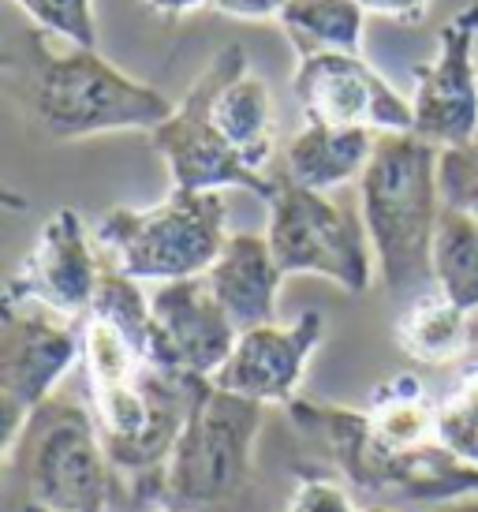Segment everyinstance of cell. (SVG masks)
<instances>
[{"mask_svg": "<svg viewBox=\"0 0 478 512\" xmlns=\"http://www.w3.org/2000/svg\"><path fill=\"white\" fill-rule=\"evenodd\" d=\"M142 4L154 15H165V19H183V15L210 8V0H142Z\"/></svg>", "mask_w": 478, "mask_h": 512, "instance_id": "obj_27", "label": "cell"}, {"mask_svg": "<svg viewBox=\"0 0 478 512\" xmlns=\"http://www.w3.org/2000/svg\"><path fill=\"white\" fill-rule=\"evenodd\" d=\"M161 333V370L187 378H213L239 341L236 322L217 303L206 277L165 281L150 296Z\"/></svg>", "mask_w": 478, "mask_h": 512, "instance_id": "obj_12", "label": "cell"}, {"mask_svg": "<svg viewBox=\"0 0 478 512\" xmlns=\"http://www.w3.org/2000/svg\"><path fill=\"white\" fill-rule=\"evenodd\" d=\"M266 408L202 382L180 438L161 468L157 501L183 512H225L254 483V441Z\"/></svg>", "mask_w": 478, "mask_h": 512, "instance_id": "obj_3", "label": "cell"}, {"mask_svg": "<svg viewBox=\"0 0 478 512\" xmlns=\"http://www.w3.org/2000/svg\"><path fill=\"white\" fill-rule=\"evenodd\" d=\"M0 90L53 143L150 131L176 109L157 86L120 72L98 49L53 45L34 23L0 38Z\"/></svg>", "mask_w": 478, "mask_h": 512, "instance_id": "obj_1", "label": "cell"}, {"mask_svg": "<svg viewBox=\"0 0 478 512\" xmlns=\"http://www.w3.org/2000/svg\"><path fill=\"white\" fill-rule=\"evenodd\" d=\"M325 337V314L303 311L292 322H269L239 333L232 356L210 382L254 404H292L307 378V363Z\"/></svg>", "mask_w": 478, "mask_h": 512, "instance_id": "obj_11", "label": "cell"}, {"mask_svg": "<svg viewBox=\"0 0 478 512\" xmlns=\"http://www.w3.org/2000/svg\"><path fill=\"white\" fill-rule=\"evenodd\" d=\"M273 180L266 240L284 277L314 273L355 296L374 285V247L363 214L333 195L299 187L284 172Z\"/></svg>", "mask_w": 478, "mask_h": 512, "instance_id": "obj_6", "label": "cell"}, {"mask_svg": "<svg viewBox=\"0 0 478 512\" xmlns=\"http://www.w3.org/2000/svg\"><path fill=\"white\" fill-rule=\"evenodd\" d=\"M30 412H34V408H30L27 400L0 378V460L8 453H15V441L23 438V427H27Z\"/></svg>", "mask_w": 478, "mask_h": 512, "instance_id": "obj_24", "label": "cell"}, {"mask_svg": "<svg viewBox=\"0 0 478 512\" xmlns=\"http://www.w3.org/2000/svg\"><path fill=\"white\" fill-rule=\"evenodd\" d=\"M437 191L445 210L478 221V139L437 150Z\"/></svg>", "mask_w": 478, "mask_h": 512, "instance_id": "obj_22", "label": "cell"}, {"mask_svg": "<svg viewBox=\"0 0 478 512\" xmlns=\"http://www.w3.org/2000/svg\"><path fill=\"white\" fill-rule=\"evenodd\" d=\"M30 23L45 34H53L64 45L98 49V19L94 0H15Z\"/></svg>", "mask_w": 478, "mask_h": 512, "instance_id": "obj_21", "label": "cell"}, {"mask_svg": "<svg viewBox=\"0 0 478 512\" xmlns=\"http://www.w3.org/2000/svg\"><path fill=\"white\" fill-rule=\"evenodd\" d=\"M434 288L478 314V221L445 206L434 236Z\"/></svg>", "mask_w": 478, "mask_h": 512, "instance_id": "obj_19", "label": "cell"}, {"mask_svg": "<svg viewBox=\"0 0 478 512\" xmlns=\"http://www.w3.org/2000/svg\"><path fill=\"white\" fill-rule=\"evenodd\" d=\"M437 441L478 468V359L467 363L456 385L437 400Z\"/></svg>", "mask_w": 478, "mask_h": 512, "instance_id": "obj_20", "label": "cell"}, {"mask_svg": "<svg viewBox=\"0 0 478 512\" xmlns=\"http://www.w3.org/2000/svg\"><path fill=\"white\" fill-rule=\"evenodd\" d=\"M202 277L213 288L217 303L228 311V318L236 322L239 333L277 322V296H281L284 273L269 251L266 236L232 232L221 255L213 258V266Z\"/></svg>", "mask_w": 478, "mask_h": 512, "instance_id": "obj_14", "label": "cell"}, {"mask_svg": "<svg viewBox=\"0 0 478 512\" xmlns=\"http://www.w3.org/2000/svg\"><path fill=\"white\" fill-rule=\"evenodd\" d=\"M23 512H53V509H42V505H30V501H27V505H23Z\"/></svg>", "mask_w": 478, "mask_h": 512, "instance_id": "obj_30", "label": "cell"}, {"mask_svg": "<svg viewBox=\"0 0 478 512\" xmlns=\"http://www.w3.org/2000/svg\"><path fill=\"white\" fill-rule=\"evenodd\" d=\"M374 131L366 128H322L307 124L284 146V176L299 187L333 195L337 187L359 180L374 154Z\"/></svg>", "mask_w": 478, "mask_h": 512, "instance_id": "obj_16", "label": "cell"}, {"mask_svg": "<svg viewBox=\"0 0 478 512\" xmlns=\"http://www.w3.org/2000/svg\"><path fill=\"white\" fill-rule=\"evenodd\" d=\"M277 23L288 34L296 57L318 49L359 53L366 12L359 8V0H284Z\"/></svg>", "mask_w": 478, "mask_h": 512, "instance_id": "obj_18", "label": "cell"}, {"mask_svg": "<svg viewBox=\"0 0 478 512\" xmlns=\"http://www.w3.org/2000/svg\"><path fill=\"white\" fill-rule=\"evenodd\" d=\"M30 202H27V195H19L15 187H8V184H0V210H8V214H23Z\"/></svg>", "mask_w": 478, "mask_h": 512, "instance_id": "obj_28", "label": "cell"}, {"mask_svg": "<svg viewBox=\"0 0 478 512\" xmlns=\"http://www.w3.org/2000/svg\"><path fill=\"white\" fill-rule=\"evenodd\" d=\"M359 512H393V509H381V505H370V509H359Z\"/></svg>", "mask_w": 478, "mask_h": 512, "instance_id": "obj_31", "label": "cell"}, {"mask_svg": "<svg viewBox=\"0 0 478 512\" xmlns=\"http://www.w3.org/2000/svg\"><path fill=\"white\" fill-rule=\"evenodd\" d=\"M101 251L75 206H60L38 232L27 258L0 288V307H45V311L86 322L98 296Z\"/></svg>", "mask_w": 478, "mask_h": 512, "instance_id": "obj_8", "label": "cell"}, {"mask_svg": "<svg viewBox=\"0 0 478 512\" xmlns=\"http://www.w3.org/2000/svg\"><path fill=\"white\" fill-rule=\"evenodd\" d=\"M478 341L475 314L456 307L437 288H426L422 296L408 299V307L396 322V344L400 352L426 367H449L464 359Z\"/></svg>", "mask_w": 478, "mask_h": 512, "instance_id": "obj_17", "label": "cell"}, {"mask_svg": "<svg viewBox=\"0 0 478 512\" xmlns=\"http://www.w3.org/2000/svg\"><path fill=\"white\" fill-rule=\"evenodd\" d=\"M15 468L30 505L53 512H113L120 471L98 438L94 415L79 400L53 393L30 412L15 441Z\"/></svg>", "mask_w": 478, "mask_h": 512, "instance_id": "obj_5", "label": "cell"}, {"mask_svg": "<svg viewBox=\"0 0 478 512\" xmlns=\"http://www.w3.org/2000/svg\"><path fill=\"white\" fill-rule=\"evenodd\" d=\"M239 64H247L243 45H225L217 57L206 64V72L187 86V94L176 101L154 131H150V146L165 157L176 191H251L266 202L273 195V176L269 172L247 169L236 157V150L221 139V131L213 124V94L236 72Z\"/></svg>", "mask_w": 478, "mask_h": 512, "instance_id": "obj_7", "label": "cell"}, {"mask_svg": "<svg viewBox=\"0 0 478 512\" xmlns=\"http://www.w3.org/2000/svg\"><path fill=\"white\" fill-rule=\"evenodd\" d=\"M284 512H359V509H355V498L344 479L299 471L296 490H292Z\"/></svg>", "mask_w": 478, "mask_h": 512, "instance_id": "obj_23", "label": "cell"}, {"mask_svg": "<svg viewBox=\"0 0 478 512\" xmlns=\"http://www.w3.org/2000/svg\"><path fill=\"white\" fill-rule=\"evenodd\" d=\"M359 8L374 19H389L400 27H419L434 8V0H359Z\"/></svg>", "mask_w": 478, "mask_h": 512, "instance_id": "obj_25", "label": "cell"}, {"mask_svg": "<svg viewBox=\"0 0 478 512\" xmlns=\"http://www.w3.org/2000/svg\"><path fill=\"white\" fill-rule=\"evenodd\" d=\"M478 0L456 8L437 30V53L415 64L411 131L430 146L478 139Z\"/></svg>", "mask_w": 478, "mask_h": 512, "instance_id": "obj_10", "label": "cell"}, {"mask_svg": "<svg viewBox=\"0 0 478 512\" xmlns=\"http://www.w3.org/2000/svg\"><path fill=\"white\" fill-rule=\"evenodd\" d=\"M101 255L131 281L202 277L221 255L228 232V202L221 191H176L146 210L113 206L94 228Z\"/></svg>", "mask_w": 478, "mask_h": 512, "instance_id": "obj_4", "label": "cell"}, {"mask_svg": "<svg viewBox=\"0 0 478 512\" xmlns=\"http://www.w3.org/2000/svg\"><path fill=\"white\" fill-rule=\"evenodd\" d=\"M210 8L239 23H269V19H281L284 0H210Z\"/></svg>", "mask_w": 478, "mask_h": 512, "instance_id": "obj_26", "label": "cell"}, {"mask_svg": "<svg viewBox=\"0 0 478 512\" xmlns=\"http://www.w3.org/2000/svg\"><path fill=\"white\" fill-rule=\"evenodd\" d=\"M292 94L307 124L366 128L374 135L411 131V98H404L359 53H340V49L303 53L292 75Z\"/></svg>", "mask_w": 478, "mask_h": 512, "instance_id": "obj_9", "label": "cell"}, {"mask_svg": "<svg viewBox=\"0 0 478 512\" xmlns=\"http://www.w3.org/2000/svg\"><path fill=\"white\" fill-rule=\"evenodd\" d=\"M213 124L221 131L236 157L254 172H269V161L277 157V113L269 83L251 64H239L213 94Z\"/></svg>", "mask_w": 478, "mask_h": 512, "instance_id": "obj_15", "label": "cell"}, {"mask_svg": "<svg viewBox=\"0 0 478 512\" xmlns=\"http://www.w3.org/2000/svg\"><path fill=\"white\" fill-rule=\"evenodd\" d=\"M359 214L389 296L415 299L434 288V236L441 221L437 146L415 131L378 135L359 176Z\"/></svg>", "mask_w": 478, "mask_h": 512, "instance_id": "obj_2", "label": "cell"}, {"mask_svg": "<svg viewBox=\"0 0 478 512\" xmlns=\"http://www.w3.org/2000/svg\"><path fill=\"white\" fill-rule=\"evenodd\" d=\"M139 512H183V509H176L169 501H154V505H146V509H139Z\"/></svg>", "mask_w": 478, "mask_h": 512, "instance_id": "obj_29", "label": "cell"}, {"mask_svg": "<svg viewBox=\"0 0 478 512\" xmlns=\"http://www.w3.org/2000/svg\"><path fill=\"white\" fill-rule=\"evenodd\" d=\"M83 359V322L45 307H0V378L30 408L57 393L68 370Z\"/></svg>", "mask_w": 478, "mask_h": 512, "instance_id": "obj_13", "label": "cell"}]
</instances>
